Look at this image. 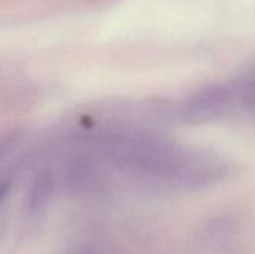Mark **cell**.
Returning a JSON list of instances; mask_svg holds the SVG:
<instances>
[{
  "label": "cell",
  "instance_id": "cell-3",
  "mask_svg": "<svg viewBox=\"0 0 255 254\" xmlns=\"http://www.w3.org/2000/svg\"><path fill=\"white\" fill-rule=\"evenodd\" d=\"M6 193H7V184H0V204L3 201V198L6 196Z\"/></svg>",
  "mask_w": 255,
  "mask_h": 254
},
{
  "label": "cell",
  "instance_id": "cell-2",
  "mask_svg": "<svg viewBox=\"0 0 255 254\" xmlns=\"http://www.w3.org/2000/svg\"><path fill=\"white\" fill-rule=\"evenodd\" d=\"M242 111L255 115V69L238 78Z\"/></svg>",
  "mask_w": 255,
  "mask_h": 254
},
{
  "label": "cell",
  "instance_id": "cell-1",
  "mask_svg": "<svg viewBox=\"0 0 255 254\" xmlns=\"http://www.w3.org/2000/svg\"><path fill=\"white\" fill-rule=\"evenodd\" d=\"M102 139L111 157L154 192L202 190L217 184L229 172V165L217 154L178 144L157 133L117 130Z\"/></svg>",
  "mask_w": 255,
  "mask_h": 254
}]
</instances>
